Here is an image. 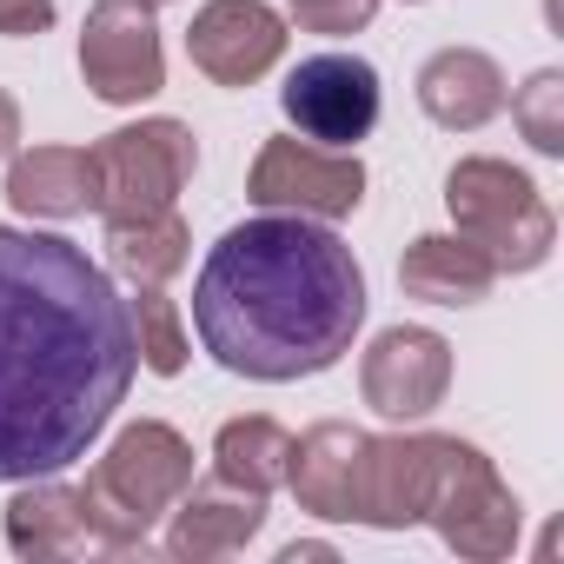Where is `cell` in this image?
Returning <instances> with one entry per match:
<instances>
[{
	"instance_id": "6da1fadb",
	"label": "cell",
	"mask_w": 564,
	"mask_h": 564,
	"mask_svg": "<svg viewBox=\"0 0 564 564\" xmlns=\"http://www.w3.org/2000/svg\"><path fill=\"white\" fill-rule=\"evenodd\" d=\"M133 372L127 300L87 246L0 226V485L80 465Z\"/></svg>"
},
{
	"instance_id": "7a4b0ae2",
	"label": "cell",
	"mask_w": 564,
	"mask_h": 564,
	"mask_svg": "<svg viewBox=\"0 0 564 564\" xmlns=\"http://www.w3.org/2000/svg\"><path fill=\"white\" fill-rule=\"evenodd\" d=\"M193 326L232 379L293 386L333 372L366 326V265L326 219H246L193 279Z\"/></svg>"
},
{
	"instance_id": "3957f363",
	"label": "cell",
	"mask_w": 564,
	"mask_h": 564,
	"mask_svg": "<svg viewBox=\"0 0 564 564\" xmlns=\"http://www.w3.org/2000/svg\"><path fill=\"white\" fill-rule=\"evenodd\" d=\"M193 485V445L186 432H173L166 419H133L113 432V445L87 465V524H94V551L100 557H133L147 551L153 524L180 505V491Z\"/></svg>"
},
{
	"instance_id": "277c9868",
	"label": "cell",
	"mask_w": 564,
	"mask_h": 564,
	"mask_svg": "<svg viewBox=\"0 0 564 564\" xmlns=\"http://www.w3.org/2000/svg\"><path fill=\"white\" fill-rule=\"evenodd\" d=\"M445 206H452V226L505 272H538L557 246V219L538 193L531 173H518L511 160H491V153H471L445 173Z\"/></svg>"
},
{
	"instance_id": "5b68a950",
	"label": "cell",
	"mask_w": 564,
	"mask_h": 564,
	"mask_svg": "<svg viewBox=\"0 0 564 564\" xmlns=\"http://www.w3.org/2000/svg\"><path fill=\"white\" fill-rule=\"evenodd\" d=\"M94 153V186H100V219H127V213H160V206H180V193L193 186V166H199V140L186 120H133V127H113Z\"/></svg>"
},
{
	"instance_id": "8992f818",
	"label": "cell",
	"mask_w": 564,
	"mask_h": 564,
	"mask_svg": "<svg viewBox=\"0 0 564 564\" xmlns=\"http://www.w3.org/2000/svg\"><path fill=\"white\" fill-rule=\"evenodd\" d=\"M425 524L438 531L445 551H458V557H471V564H498V557L518 551L524 511H518L511 485L498 478V465H491L478 445L452 438L445 471H438V491H432V505H425Z\"/></svg>"
},
{
	"instance_id": "52a82bcc",
	"label": "cell",
	"mask_w": 564,
	"mask_h": 564,
	"mask_svg": "<svg viewBox=\"0 0 564 564\" xmlns=\"http://www.w3.org/2000/svg\"><path fill=\"white\" fill-rule=\"evenodd\" d=\"M246 199L265 213H300V219H352L366 206V166L346 147H313L300 133L265 140L246 173Z\"/></svg>"
},
{
	"instance_id": "ba28073f",
	"label": "cell",
	"mask_w": 564,
	"mask_h": 564,
	"mask_svg": "<svg viewBox=\"0 0 564 564\" xmlns=\"http://www.w3.org/2000/svg\"><path fill=\"white\" fill-rule=\"evenodd\" d=\"M80 80L107 107H140L166 87V47L153 0H94L80 28Z\"/></svg>"
},
{
	"instance_id": "9c48e42d",
	"label": "cell",
	"mask_w": 564,
	"mask_h": 564,
	"mask_svg": "<svg viewBox=\"0 0 564 564\" xmlns=\"http://www.w3.org/2000/svg\"><path fill=\"white\" fill-rule=\"evenodd\" d=\"M279 107H286L300 140L352 153L379 127V67L359 61V54H313V61H300L286 74Z\"/></svg>"
},
{
	"instance_id": "30bf717a",
	"label": "cell",
	"mask_w": 564,
	"mask_h": 564,
	"mask_svg": "<svg viewBox=\"0 0 564 564\" xmlns=\"http://www.w3.org/2000/svg\"><path fill=\"white\" fill-rule=\"evenodd\" d=\"M359 392L379 419L419 425L452 392V346L432 326H386L359 359Z\"/></svg>"
},
{
	"instance_id": "8fae6325",
	"label": "cell",
	"mask_w": 564,
	"mask_h": 564,
	"mask_svg": "<svg viewBox=\"0 0 564 564\" xmlns=\"http://www.w3.org/2000/svg\"><path fill=\"white\" fill-rule=\"evenodd\" d=\"M286 14L265 0H206L186 28V61L213 80V87H252L286 61Z\"/></svg>"
},
{
	"instance_id": "7c38bea8",
	"label": "cell",
	"mask_w": 564,
	"mask_h": 564,
	"mask_svg": "<svg viewBox=\"0 0 564 564\" xmlns=\"http://www.w3.org/2000/svg\"><path fill=\"white\" fill-rule=\"evenodd\" d=\"M452 432H392L366 445V471H359V518L372 531H412L425 524V505L438 491Z\"/></svg>"
},
{
	"instance_id": "4fadbf2b",
	"label": "cell",
	"mask_w": 564,
	"mask_h": 564,
	"mask_svg": "<svg viewBox=\"0 0 564 564\" xmlns=\"http://www.w3.org/2000/svg\"><path fill=\"white\" fill-rule=\"evenodd\" d=\"M366 445H372V432H359L346 419H319L313 432H300L293 438V465H286V491L300 498V511H313L326 524H352L359 518Z\"/></svg>"
},
{
	"instance_id": "5bb4252c",
	"label": "cell",
	"mask_w": 564,
	"mask_h": 564,
	"mask_svg": "<svg viewBox=\"0 0 564 564\" xmlns=\"http://www.w3.org/2000/svg\"><path fill=\"white\" fill-rule=\"evenodd\" d=\"M265 531V498H252V491H232V485H186L180 491V505L166 511V538H160V551L173 557V564H213V557H232V551H246L252 538Z\"/></svg>"
},
{
	"instance_id": "9a60e30c",
	"label": "cell",
	"mask_w": 564,
	"mask_h": 564,
	"mask_svg": "<svg viewBox=\"0 0 564 564\" xmlns=\"http://www.w3.org/2000/svg\"><path fill=\"white\" fill-rule=\"evenodd\" d=\"M0 531H8V551L28 557V564H54V557L94 551L87 498H80V485H61L54 471H47V478H21V491L8 498Z\"/></svg>"
},
{
	"instance_id": "2e32d148",
	"label": "cell",
	"mask_w": 564,
	"mask_h": 564,
	"mask_svg": "<svg viewBox=\"0 0 564 564\" xmlns=\"http://www.w3.org/2000/svg\"><path fill=\"white\" fill-rule=\"evenodd\" d=\"M419 107L445 133H478L505 113V67L485 47H438L419 67Z\"/></svg>"
},
{
	"instance_id": "e0dca14e",
	"label": "cell",
	"mask_w": 564,
	"mask_h": 564,
	"mask_svg": "<svg viewBox=\"0 0 564 564\" xmlns=\"http://www.w3.org/2000/svg\"><path fill=\"white\" fill-rule=\"evenodd\" d=\"M8 199L28 219H80L100 206L94 153L87 147H14L8 153Z\"/></svg>"
},
{
	"instance_id": "ac0fdd59",
	"label": "cell",
	"mask_w": 564,
	"mask_h": 564,
	"mask_svg": "<svg viewBox=\"0 0 564 564\" xmlns=\"http://www.w3.org/2000/svg\"><path fill=\"white\" fill-rule=\"evenodd\" d=\"M399 286L425 306H478L498 286V265L465 232H419L399 259Z\"/></svg>"
},
{
	"instance_id": "d6986e66",
	"label": "cell",
	"mask_w": 564,
	"mask_h": 564,
	"mask_svg": "<svg viewBox=\"0 0 564 564\" xmlns=\"http://www.w3.org/2000/svg\"><path fill=\"white\" fill-rule=\"evenodd\" d=\"M107 259H113L120 279H133V286H166V279H180L186 259H193V226L180 219V206L107 219Z\"/></svg>"
},
{
	"instance_id": "ffe728a7",
	"label": "cell",
	"mask_w": 564,
	"mask_h": 564,
	"mask_svg": "<svg viewBox=\"0 0 564 564\" xmlns=\"http://www.w3.org/2000/svg\"><path fill=\"white\" fill-rule=\"evenodd\" d=\"M286 465H293V432L265 419V412H246V419H226L213 432V478L232 485V491H252V498H272L286 485Z\"/></svg>"
},
{
	"instance_id": "44dd1931",
	"label": "cell",
	"mask_w": 564,
	"mask_h": 564,
	"mask_svg": "<svg viewBox=\"0 0 564 564\" xmlns=\"http://www.w3.org/2000/svg\"><path fill=\"white\" fill-rule=\"evenodd\" d=\"M127 326H133V352H140V366L147 372H160V379H180L186 372V319H180V306L166 300V286H133V300H127Z\"/></svg>"
},
{
	"instance_id": "7402d4cb",
	"label": "cell",
	"mask_w": 564,
	"mask_h": 564,
	"mask_svg": "<svg viewBox=\"0 0 564 564\" xmlns=\"http://www.w3.org/2000/svg\"><path fill=\"white\" fill-rule=\"evenodd\" d=\"M511 100V120H518V133L531 140V153H544V160H564V74L557 67H538L518 94H505Z\"/></svg>"
},
{
	"instance_id": "603a6c76",
	"label": "cell",
	"mask_w": 564,
	"mask_h": 564,
	"mask_svg": "<svg viewBox=\"0 0 564 564\" xmlns=\"http://www.w3.org/2000/svg\"><path fill=\"white\" fill-rule=\"evenodd\" d=\"M372 14H379V0H293L300 34H326V41H339V34H366Z\"/></svg>"
},
{
	"instance_id": "cb8c5ba5",
	"label": "cell",
	"mask_w": 564,
	"mask_h": 564,
	"mask_svg": "<svg viewBox=\"0 0 564 564\" xmlns=\"http://www.w3.org/2000/svg\"><path fill=\"white\" fill-rule=\"evenodd\" d=\"M47 28H54V0H0V34L8 41L47 34Z\"/></svg>"
},
{
	"instance_id": "d4e9b609",
	"label": "cell",
	"mask_w": 564,
	"mask_h": 564,
	"mask_svg": "<svg viewBox=\"0 0 564 564\" xmlns=\"http://www.w3.org/2000/svg\"><path fill=\"white\" fill-rule=\"evenodd\" d=\"M14 147H21V100L0 87V160H8Z\"/></svg>"
},
{
	"instance_id": "484cf974",
	"label": "cell",
	"mask_w": 564,
	"mask_h": 564,
	"mask_svg": "<svg viewBox=\"0 0 564 564\" xmlns=\"http://www.w3.org/2000/svg\"><path fill=\"white\" fill-rule=\"evenodd\" d=\"M306 557H339V551H333V544H313V538H306V544H286V551H279V564H306Z\"/></svg>"
},
{
	"instance_id": "4316f807",
	"label": "cell",
	"mask_w": 564,
	"mask_h": 564,
	"mask_svg": "<svg viewBox=\"0 0 564 564\" xmlns=\"http://www.w3.org/2000/svg\"><path fill=\"white\" fill-rule=\"evenodd\" d=\"M153 8H166V0H153Z\"/></svg>"
},
{
	"instance_id": "83f0119b",
	"label": "cell",
	"mask_w": 564,
	"mask_h": 564,
	"mask_svg": "<svg viewBox=\"0 0 564 564\" xmlns=\"http://www.w3.org/2000/svg\"><path fill=\"white\" fill-rule=\"evenodd\" d=\"M412 8H425V0H412Z\"/></svg>"
}]
</instances>
